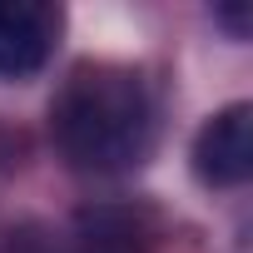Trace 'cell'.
Returning a JSON list of instances; mask_svg holds the SVG:
<instances>
[{
	"instance_id": "7a4b0ae2",
	"label": "cell",
	"mask_w": 253,
	"mask_h": 253,
	"mask_svg": "<svg viewBox=\"0 0 253 253\" xmlns=\"http://www.w3.org/2000/svg\"><path fill=\"white\" fill-rule=\"evenodd\" d=\"M194 174L209 189H238L253 174V109L223 104L194 134Z\"/></svg>"
},
{
	"instance_id": "6da1fadb",
	"label": "cell",
	"mask_w": 253,
	"mask_h": 253,
	"mask_svg": "<svg viewBox=\"0 0 253 253\" xmlns=\"http://www.w3.org/2000/svg\"><path fill=\"white\" fill-rule=\"evenodd\" d=\"M50 129H55L60 154L80 174L114 179L149 159L159 114H154V94L139 70L80 65L55 94Z\"/></svg>"
},
{
	"instance_id": "3957f363",
	"label": "cell",
	"mask_w": 253,
	"mask_h": 253,
	"mask_svg": "<svg viewBox=\"0 0 253 253\" xmlns=\"http://www.w3.org/2000/svg\"><path fill=\"white\" fill-rule=\"evenodd\" d=\"M60 15L40 0H0V80H25L45 70Z\"/></svg>"
},
{
	"instance_id": "277c9868",
	"label": "cell",
	"mask_w": 253,
	"mask_h": 253,
	"mask_svg": "<svg viewBox=\"0 0 253 253\" xmlns=\"http://www.w3.org/2000/svg\"><path fill=\"white\" fill-rule=\"evenodd\" d=\"M213 20H218V25H228V35H233V40H248V30H253V15H248L243 0H238V5H218V10H213Z\"/></svg>"
}]
</instances>
